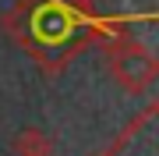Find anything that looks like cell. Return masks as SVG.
<instances>
[{
    "mask_svg": "<svg viewBox=\"0 0 159 156\" xmlns=\"http://www.w3.org/2000/svg\"><path fill=\"white\" fill-rule=\"evenodd\" d=\"M106 64H110V75L117 78V85L127 89V92H145L159 78V57L138 39L110 43L106 46Z\"/></svg>",
    "mask_w": 159,
    "mask_h": 156,
    "instance_id": "obj_1",
    "label": "cell"
},
{
    "mask_svg": "<svg viewBox=\"0 0 159 156\" xmlns=\"http://www.w3.org/2000/svg\"><path fill=\"white\" fill-rule=\"evenodd\" d=\"M32 29L39 32V39H43V43H64V39L71 35L74 21L60 11L57 4H50V7H43V11H35V14H32Z\"/></svg>",
    "mask_w": 159,
    "mask_h": 156,
    "instance_id": "obj_2",
    "label": "cell"
},
{
    "mask_svg": "<svg viewBox=\"0 0 159 156\" xmlns=\"http://www.w3.org/2000/svg\"><path fill=\"white\" fill-rule=\"evenodd\" d=\"M53 135L43 128H18L11 139V156H53Z\"/></svg>",
    "mask_w": 159,
    "mask_h": 156,
    "instance_id": "obj_3",
    "label": "cell"
},
{
    "mask_svg": "<svg viewBox=\"0 0 159 156\" xmlns=\"http://www.w3.org/2000/svg\"><path fill=\"white\" fill-rule=\"evenodd\" d=\"M74 4H81V7H85V4H89V0H74Z\"/></svg>",
    "mask_w": 159,
    "mask_h": 156,
    "instance_id": "obj_4",
    "label": "cell"
}]
</instances>
